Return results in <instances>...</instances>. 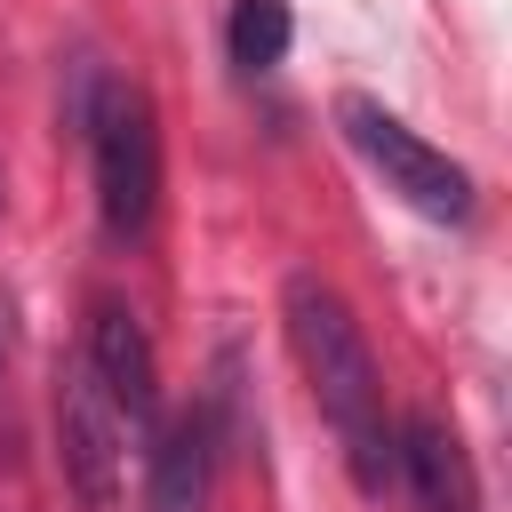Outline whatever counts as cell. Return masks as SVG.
Returning a JSON list of instances; mask_svg holds the SVG:
<instances>
[{
  "instance_id": "5",
  "label": "cell",
  "mask_w": 512,
  "mask_h": 512,
  "mask_svg": "<svg viewBox=\"0 0 512 512\" xmlns=\"http://www.w3.org/2000/svg\"><path fill=\"white\" fill-rule=\"evenodd\" d=\"M80 360L96 368L104 400H112L128 424H152V416H160V352H152V336H144V320H136L128 304H96Z\"/></svg>"
},
{
  "instance_id": "4",
  "label": "cell",
  "mask_w": 512,
  "mask_h": 512,
  "mask_svg": "<svg viewBox=\"0 0 512 512\" xmlns=\"http://www.w3.org/2000/svg\"><path fill=\"white\" fill-rule=\"evenodd\" d=\"M56 456H64V480L88 512H112L120 504V456H128V416L104 400L96 368L88 360H64L56 376Z\"/></svg>"
},
{
  "instance_id": "3",
  "label": "cell",
  "mask_w": 512,
  "mask_h": 512,
  "mask_svg": "<svg viewBox=\"0 0 512 512\" xmlns=\"http://www.w3.org/2000/svg\"><path fill=\"white\" fill-rule=\"evenodd\" d=\"M336 120H344V136L368 152V168L384 176V192H400L416 216H440V224H464V216H472V176H464L440 144H424L408 120H392V112L368 104V96H344Z\"/></svg>"
},
{
  "instance_id": "2",
  "label": "cell",
  "mask_w": 512,
  "mask_h": 512,
  "mask_svg": "<svg viewBox=\"0 0 512 512\" xmlns=\"http://www.w3.org/2000/svg\"><path fill=\"white\" fill-rule=\"evenodd\" d=\"M80 128H88V152H96V208H104V232L128 248V240H144L152 216H160V120H152V96L104 80Z\"/></svg>"
},
{
  "instance_id": "6",
  "label": "cell",
  "mask_w": 512,
  "mask_h": 512,
  "mask_svg": "<svg viewBox=\"0 0 512 512\" xmlns=\"http://www.w3.org/2000/svg\"><path fill=\"white\" fill-rule=\"evenodd\" d=\"M208 488H216V424L192 408V416H176V424L160 432L144 504H152V512H208Z\"/></svg>"
},
{
  "instance_id": "8",
  "label": "cell",
  "mask_w": 512,
  "mask_h": 512,
  "mask_svg": "<svg viewBox=\"0 0 512 512\" xmlns=\"http://www.w3.org/2000/svg\"><path fill=\"white\" fill-rule=\"evenodd\" d=\"M288 32H296L288 0H240L232 8V64L240 72H272L288 56Z\"/></svg>"
},
{
  "instance_id": "1",
  "label": "cell",
  "mask_w": 512,
  "mask_h": 512,
  "mask_svg": "<svg viewBox=\"0 0 512 512\" xmlns=\"http://www.w3.org/2000/svg\"><path fill=\"white\" fill-rule=\"evenodd\" d=\"M280 312H288V344H296V360H304V384H312L320 416H328L336 440H344L352 480H360L368 496H384L400 464H392V424H384V376H376V352H368L360 320H352L344 296H336L328 280H312V272L288 280Z\"/></svg>"
},
{
  "instance_id": "7",
  "label": "cell",
  "mask_w": 512,
  "mask_h": 512,
  "mask_svg": "<svg viewBox=\"0 0 512 512\" xmlns=\"http://www.w3.org/2000/svg\"><path fill=\"white\" fill-rule=\"evenodd\" d=\"M392 464L408 472L424 512H472V472H464V448H456V432L440 416H408L392 432Z\"/></svg>"
}]
</instances>
